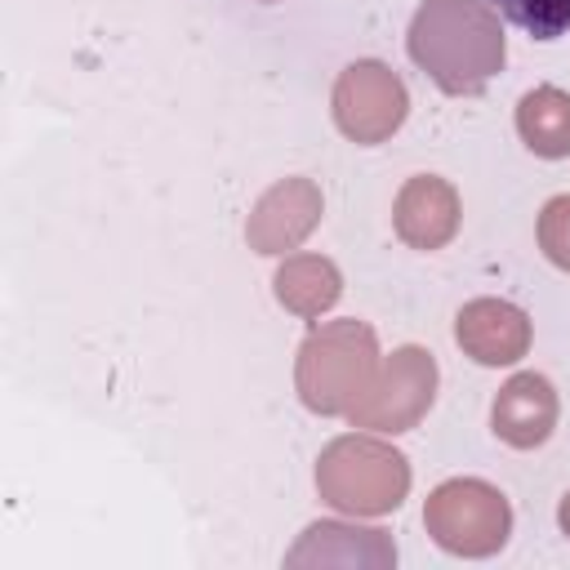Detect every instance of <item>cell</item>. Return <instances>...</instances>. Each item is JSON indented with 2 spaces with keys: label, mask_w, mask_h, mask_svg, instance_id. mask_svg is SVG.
Masks as SVG:
<instances>
[{
  "label": "cell",
  "mask_w": 570,
  "mask_h": 570,
  "mask_svg": "<svg viewBox=\"0 0 570 570\" xmlns=\"http://www.w3.org/2000/svg\"><path fill=\"white\" fill-rule=\"evenodd\" d=\"M454 338L459 347L481 361V365H512L517 356H525L530 347V321L521 307L512 303H499V298H476L459 312V325H454Z\"/></svg>",
  "instance_id": "obj_7"
},
{
  "label": "cell",
  "mask_w": 570,
  "mask_h": 570,
  "mask_svg": "<svg viewBox=\"0 0 570 570\" xmlns=\"http://www.w3.org/2000/svg\"><path fill=\"white\" fill-rule=\"evenodd\" d=\"M428 530L436 534L441 548L450 552H494L508 534V503L499 490H490L485 481H445L441 490H432L428 508H423Z\"/></svg>",
  "instance_id": "obj_4"
},
{
  "label": "cell",
  "mask_w": 570,
  "mask_h": 570,
  "mask_svg": "<svg viewBox=\"0 0 570 570\" xmlns=\"http://www.w3.org/2000/svg\"><path fill=\"white\" fill-rule=\"evenodd\" d=\"M561 525H566V534H570V494H566V503H561Z\"/></svg>",
  "instance_id": "obj_15"
},
{
  "label": "cell",
  "mask_w": 570,
  "mask_h": 570,
  "mask_svg": "<svg viewBox=\"0 0 570 570\" xmlns=\"http://www.w3.org/2000/svg\"><path fill=\"white\" fill-rule=\"evenodd\" d=\"M396 236L414 249H441L459 227V196L436 174H419L396 196Z\"/></svg>",
  "instance_id": "obj_8"
},
{
  "label": "cell",
  "mask_w": 570,
  "mask_h": 570,
  "mask_svg": "<svg viewBox=\"0 0 570 570\" xmlns=\"http://www.w3.org/2000/svg\"><path fill=\"white\" fill-rule=\"evenodd\" d=\"M432 383H436V365L428 352L419 347H401L383 379L352 405V419L361 428H379V432H401L410 428L428 405H432Z\"/></svg>",
  "instance_id": "obj_6"
},
{
  "label": "cell",
  "mask_w": 570,
  "mask_h": 570,
  "mask_svg": "<svg viewBox=\"0 0 570 570\" xmlns=\"http://www.w3.org/2000/svg\"><path fill=\"white\" fill-rule=\"evenodd\" d=\"M517 134L534 156H570V94L552 85L530 89L517 107Z\"/></svg>",
  "instance_id": "obj_11"
},
{
  "label": "cell",
  "mask_w": 570,
  "mask_h": 570,
  "mask_svg": "<svg viewBox=\"0 0 570 570\" xmlns=\"http://www.w3.org/2000/svg\"><path fill=\"white\" fill-rule=\"evenodd\" d=\"M316 485L334 508L347 512H387L410 485V468L396 450L370 436H343L321 454Z\"/></svg>",
  "instance_id": "obj_3"
},
{
  "label": "cell",
  "mask_w": 570,
  "mask_h": 570,
  "mask_svg": "<svg viewBox=\"0 0 570 570\" xmlns=\"http://www.w3.org/2000/svg\"><path fill=\"white\" fill-rule=\"evenodd\" d=\"M276 294L285 307H294L298 316H321L334 298H338V272L334 263L325 258H289L281 272H276Z\"/></svg>",
  "instance_id": "obj_12"
},
{
  "label": "cell",
  "mask_w": 570,
  "mask_h": 570,
  "mask_svg": "<svg viewBox=\"0 0 570 570\" xmlns=\"http://www.w3.org/2000/svg\"><path fill=\"white\" fill-rule=\"evenodd\" d=\"M557 423V396H552V383L539 379V374H517L499 387L494 396V432L508 441V445H539L548 441Z\"/></svg>",
  "instance_id": "obj_9"
},
{
  "label": "cell",
  "mask_w": 570,
  "mask_h": 570,
  "mask_svg": "<svg viewBox=\"0 0 570 570\" xmlns=\"http://www.w3.org/2000/svg\"><path fill=\"white\" fill-rule=\"evenodd\" d=\"M499 18L530 31L534 40H557L570 31V0H485Z\"/></svg>",
  "instance_id": "obj_13"
},
{
  "label": "cell",
  "mask_w": 570,
  "mask_h": 570,
  "mask_svg": "<svg viewBox=\"0 0 570 570\" xmlns=\"http://www.w3.org/2000/svg\"><path fill=\"white\" fill-rule=\"evenodd\" d=\"M539 245L543 254L570 272V196H552L539 214Z\"/></svg>",
  "instance_id": "obj_14"
},
{
  "label": "cell",
  "mask_w": 570,
  "mask_h": 570,
  "mask_svg": "<svg viewBox=\"0 0 570 570\" xmlns=\"http://www.w3.org/2000/svg\"><path fill=\"white\" fill-rule=\"evenodd\" d=\"M410 58L445 94H481L503 67V31L485 0H423L410 22Z\"/></svg>",
  "instance_id": "obj_1"
},
{
  "label": "cell",
  "mask_w": 570,
  "mask_h": 570,
  "mask_svg": "<svg viewBox=\"0 0 570 570\" xmlns=\"http://www.w3.org/2000/svg\"><path fill=\"white\" fill-rule=\"evenodd\" d=\"M316 214H321V196L312 191V183H298V178L294 183H281V187H272L258 200V209L249 218V240L263 254L289 249L294 240L307 236V227L316 223Z\"/></svg>",
  "instance_id": "obj_10"
},
{
  "label": "cell",
  "mask_w": 570,
  "mask_h": 570,
  "mask_svg": "<svg viewBox=\"0 0 570 570\" xmlns=\"http://www.w3.org/2000/svg\"><path fill=\"white\" fill-rule=\"evenodd\" d=\"M374 334L361 321L321 325L298 352V392L321 414H352V405L374 387Z\"/></svg>",
  "instance_id": "obj_2"
},
{
  "label": "cell",
  "mask_w": 570,
  "mask_h": 570,
  "mask_svg": "<svg viewBox=\"0 0 570 570\" xmlns=\"http://www.w3.org/2000/svg\"><path fill=\"white\" fill-rule=\"evenodd\" d=\"M405 85L383 62H352L334 85V120L356 142H383L405 120Z\"/></svg>",
  "instance_id": "obj_5"
}]
</instances>
